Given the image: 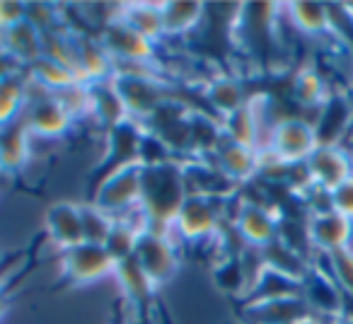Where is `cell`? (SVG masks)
Listing matches in <instances>:
<instances>
[{"label": "cell", "instance_id": "cell-27", "mask_svg": "<svg viewBox=\"0 0 353 324\" xmlns=\"http://www.w3.org/2000/svg\"><path fill=\"white\" fill-rule=\"evenodd\" d=\"M211 274L216 288L223 290V293L245 298L247 290H250V276H247L240 256H221V259H216L211 266Z\"/></svg>", "mask_w": 353, "mask_h": 324}, {"label": "cell", "instance_id": "cell-21", "mask_svg": "<svg viewBox=\"0 0 353 324\" xmlns=\"http://www.w3.org/2000/svg\"><path fill=\"white\" fill-rule=\"evenodd\" d=\"M281 298H303V281L290 279L276 269L264 266L252 288L242 298V303H266V300H281Z\"/></svg>", "mask_w": 353, "mask_h": 324}, {"label": "cell", "instance_id": "cell-37", "mask_svg": "<svg viewBox=\"0 0 353 324\" xmlns=\"http://www.w3.org/2000/svg\"><path fill=\"white\" fill-rule=\"evenodd\" d=\"M54 97L59 99V104L70 114V117H80V114H90V92L85 83H73L65 88L56 90Z\"/></svg>", "mask_w": 353, "mask_h": 324}, {"label": "cell", "instance_id": "cell-31", "mask_svg": "<svg viewBox=\"0 0 353 324\" xmlns=\"http://www.w3.org/2000/svg\"><path fill=\"white\" fill-rule=\"evenodd\" d=\"M27 73L0 83V126L12 123L22 117L27 107Z\"/></svg>", "mask_w": 353, "mask_h": 324}, {"label": "cell", "instance_id": "cell-15", "mask_svg": "<svg viewBox=\"0 0 353 324\" xmlns=\"http://www.w3.org/2000/svg\"><path fill=\"white\" fill-rule=\"evenodd\" d=\"M305 168L310 172V179L317 187L332 192L334 187L348 179L353 174V165L348 160V155L341 148H317L312 155L305 160Z\"/></svg>", "mask_w": 353, "mask_h": 324}, {"label": "cell", "instance_id": "cell-43", "mask_svg": "<svg viewBox=\"0 0 353 324\" xmlns=\"http://www.w3.org/2000/svg\"><path fill=\"white\" fill-rule=\"evenodd\" d=\"M334 324H353V314H346V312H341L336 317V322Z\"/></svg>", "mask_w": 353, "mask_h": 324}, {"label": "cell", "instance_id": "cell-26", "mask_svg": "<svg viewBox=\"0 0 353 324\" xmlns=\"http://www.w3.org/2000/svg\"><path fill=\"white\" fill-rule=\"evenodd\" d=\"M160 12L165 37H184L203 22L206 6L201 3H162Z\"/></svg>", "mask_w": 353, "mask_h": 324}, {"label": "cell", "instance_id": "cell-19", "mask_svg": "<svg viewBox=\"0 0 353 324\" xmlns=\"http://www.w3.org/2000/svg\"><path fill=\"white\" fill-rule=\"evenodd\" d=\"M203 97H206V104L211 109L213 117L225 119L230 114H235L237 109H242L245 104H250L252 99L247 97L245 83L235 75H218V78H211L203 90Z\"/></svg>", "mask_w": 353, "mask_h": 324}, {"label": "cell", "instance_id": "cell-35", "mask_svg": "<svg viewBox=\"0 0 353 324\" xmlns=\"http://www.w3.org/2000/svg\"><path fill=\"white\" fill-rule=\"evenodd\" d=\"M174 160L176 157L172 155L170 145L157 133L143 131L141 145H138V168H160V165H167V162Z\"/></svg>", "mask_w": 353, "mask_h": 324}, {"label": "cell", "instance_id": "cell-18", "mask_svg": "<svg viewBox=\"0 0 353 324\" xmlns=\"http://www.w3.org/2000/svg\"><path fill=\"white\" fill-rule=\"evenodd\" d=\"M307 232L314 250H322L324 254H329L334 250L348 247V240H351V221L336 211L314 213L307 221Z\"/></svg>", "mask_w": 353, "mask_h": 324}, {"label": "cell", "instance_id": "cell-4", "mask_svg": "<svg viewBox=\"0 0 353 324\" xmlns=\"http://www.w3.org/2000/svg\"><path fill=\"white\" fill-rule=\"evenodd\" d=\"M90 203L107 211L114 221H123L126 213H131V208L141 213V168L133 165L107 177L94 189Z\"/></svg>", "mask_w": 353, "mask_h": 324}, {"label": "cell", "instance_id": "cell-2", "mask_svg": "<svg viewBox=\"0 0 353 324\" xmlns=\"http://www.w3.org/2000/svg\"><path fill=\"white\" fill-rule=\"evenodd\" d=\"M232 196H194L189 194L187 201L179 208V216L174 221V227L189 245H199V242H211L218 237L225 223V211L232 203Z\"/></svg>", "mask_w": 353, "mask_h": 324}, {"label": "cell", "instance_id": "cell-36", "mask_svg": "<svg viewBox=\"0 0 353 324\" xmlns=\"http://www.w3.org/2000/svg\"><path fill=\"white\" fill-rule=\"evenodd\" d=\"M329 264H332V276L341 288L343 298L353 300V250L341 247V250L329 252Z\"/></svg>", "mask_w": 353, "mask_h": 324}, {"label": "cell", "instance_id": "cell-11", "mask_svg": "<svg viewBox=\"0 0 353 324\" xmlns=\"http://www.w3.org/2000/svg\"><path fill=\"white\" fill-rule=\"evenodd\" d=\"M27 131L44 138L63 136L73 123V117L65 112L54 97V92H46L44 97H27V107L22 112Z\"/></svg>", "mask_w": 353, "mask_h": 324}, {"label": "cell", "instance_id": "cell-44", "mask_svg": "<svg viewBox=\"0 0 353 324\" xmlns=\"http://www.w3.org/2000/svg\"><path fill=\"white\" fill-rule=\"evenodd\" d=\"M298 324H319V322H317V319L310 317V319H303V322H298Z\"/></svg>", "mask_w": 353, "mask_h": 324}, {"label": "cell", "instance_id": "cell-24", "mask_svg": "<svg viewBox=\"0 0 353 324\" xmlns=\"http://www.w3.org/2000/svg\"><path fill=\"white\" fill-rule=\"evenodd\" d=\"M0 44L6 46V49L25 65H32L37 59H41V51H44L41 34L27 20L0 32Z\"/></svg>", "mask_w": 353, "mask_h": 324}, {"label": "cell", "instance_id": "cell-40", "mask_svg": "<svg viewBox=\"0 0 353 324\" xmlns=\"http://www.w3.org/2000/svg\"><path fill=\"white\" fill-rule=\"evenodd\" d=\"M27 73V65L22 61H17L6 46L0 44V83L3 80H10L17 78V75H25Z\"/></svg>", "mask_w": 353, "mask_h": 324}, {"label": "cell", "instance_id": "cell-22", "mask_svg": "<svg viewBox=\"0 0 353 324\" xmlns=\"http://www.w3.org/2000/svg\"><path fill=\"white\" fill-rule=\"evenodd\" d=\"M114 276H117L119 283H121L131 307H136L138 312H148L152 305V295H155V285H152V281L145 276V271L141 269L136 256H131V259H126V261H119L117 269H114Z\"/></svg>", "mask_w": 353, "mask_h": 324}, {"label": "cell", "instance_id": "cell-1", "mask_svg": "<svg viewBox=\"0 0 353 324\" xmlns=\"http://www.w3.org/2000/svg\"><path fill=\"white\" fill-rule=\"evenodd\" d=\"M187 196L182 162L174 160L160 168H141V223L145 230L172 235Z\"/></svg>", "mask_w": 353, "mask_h": 324}, {"label": "cell", "instance_id": "cell-17", "mask_svg": "<svg viewBox=\"0 0 353 324\" xmlns=\"http://www.w3.org/2000/svg\"><path fill=\"white\" fill-rule=\"evenodd\" d=\"M303 300L310 305V310H317L324 314H339L343 312V293L332 274L322 269H310L303 279Z\"/></svg>", "mask_w": 353, "mask_h": 324}, {"label": "cell", "instance_id": "cell-10", "mask_svg": "<svg viewBox=\"0 0 353 324\" xmlns=\"http://www.w3.org/2000/svg\"><path fill=\"white\" fill-rule=\"evenodd\" d=\"M353 119V99L343 92H329L314 119V138L317 148H336L341 138H346Z\"/></svg>", "mask_w": 353, "mask_h": 324}, {"label": "cell", "instance_id": "cell-45", "mask_svg": "<svg viewBox=\"0 0 353 324\" xmlns=\"http://www.w3.org/2000/svg\"><path fill=\"white\" fill-rule=\"evenodd\" d=\"M346 138H353V119H351V126H348V133H346Z\"/></svg>", "mask_w": 353, "mask_h": 324}, {"label": "cell", "instance_id": "cell-39", "mask_svg": "<svg viewBox=\"0 0 353 324\" xmlns=\"http://www.w3.org/2000/svg\"><path fill=\"white\" fill-rule=\"evenodd\" d=\"M27 3H10V0H0V32L8 27H15L25 22Z\"/></svg>", "mask_w": 353, "mask_h": 324}, {"label": "cell", "instance_id": "cell-34", "mask_svg": "<svg viewBox=\"0 0 353 324\" xmlns=\"http://www.w3.org/2000/svg\"><path fill=\"white\" fill-rule=\"evenodd\" d=\"M80 221H83V240L90 242V245H104L114 223H117L107 211H102L90 201L80 206Z\"/></svg>", "mask_w": 353, "mask_h": 324}, {"label": "cell", "instance_id": "cell-13", "mask_svg": "<svg viewBox=\"0 0 353 324\" xmlns=\"http://www.w3.org/2000/svg\"><path fill=\"white\" fill-rule=\"evenodd\" d=\"M232 225L240 232V237L250 247H266L279 237V216L271 208L254 206V203H245L240 199V208H237Z\"/></svg>", "mask_w": 353, "mask_h": 324}, {"label": "cell", "instance_id": "cell-7", "mask_svg": "<svg viewBox=\"0 0 353 324\" xmlns=\"http://www.w3.org/2000/svg\"><path fill=\"white\" fill-rule=\"evenodd\" d=\"M99 39L114 63H155L157 61V41L138 34L121 17H114L109 25H104L99 30Z\"/></svg>", "mask_w": 353, "mask_h": 324}, {"label": "cell", "instance_id": "cell-16", "mask_svg": "<svg viewBox=\"0 0 353 324\" xmlns=\"http://www.w3.org/2000/svg\"><path fill=\"white\" fill-rule=\"evenodd\" d=\"M44 230L61 252L80 245L83 240V221H80V206L70 201H59L49 206L44 216Z\"/></svg>", "mask_w": 353, "mask_h": 324}, {"label": "cell", "instance_id": "cell-30", "mask_svg": "<svg viewBox=\"0 0 353 324\" xmlns=\"http://www.w3.org/2000/svg\"><path fill=\"white\" fill-rule=\"evenodd\" d=\"M143 225L141 223H133L131 218H123V221H117L109 232L107 242H104V250L109 252L114 261H126L136 254V245L138 237H141Z\"/></svg>", "mask_w": 353, "mask_h": 324}, {"label": "cell", "instance_id": "cell-6", "mask_svg": "<svg viewBox=\"0 0 353 324\" xmlns=\"http://www.w3.org/2000/svg\"><path fill=\"white\" fill-rule=\"evenodd\" d=\"M136 261L141 264V269L145 271V276L152 281L155 288L165 285L167 281L174 276L176 266H179V254L176 247L172 242V235L167 232H152V230H141L136 245Z\"/></svg>", "mask_w": 353, "mask_h": 324}, {"label": "cell", "instance_id": "cell-9", "mask_svg": "<svg viewBox=\"0 0 353 324\" xmlns=\"http://www.w3.org/2000/svg\"><path fill=\"white\" fill-rule=\"evenodd\" d=\"M112 80L131 119L136 121H145L162 102L170 99L167 85L160 80V75H114Z\"/></svg>", "mask_w": 353, "mask_h": 324}, {"label": "cell", "instance_id": "cell-32", "mask_svg": "<svg viewBox=\"0 0 353 324\" xmlns=\"http://www.w3.org/2000/svg\"><path fill=\"white\" fill-rule=\"evenodd\" d=\"M223 131L230 141L242 143V145L256 148V112H254V99L250 104H245L242 109H237L235 114L223 119Z\"/></svg>", "mask_w": 353, "mask_h": 324}, {"label": "cell", "instance_id": "cell-41", "mask_svg": "<svg viewBox=\"0 0 353 324\" xmlns=\"http://www.w3.org/2000/svg\"><path fill=\"white\" fill-rule=\"evenodd\" d=\"M20 290V279L15 281L12 285H8V288H3L0 290V319H3V314L10 310V305H12V298H15V293Z\"/></svg>", "mask_w": 353, "mask_h": 324}, {"label": "cell", "instance_id": "cell-8", "mask_svg": "<svg viewBox=\"0 0 353 324\" xmlns=\"http://www.w3.org/2000/svg\"><path fill=\"white\" fill-rule=\"evenodd\" d=\"M266 150L283 162H305L317 150L314 126L300 117H283L271 128Z\"/></svg>", "mask_w": 353, "mask_h": 324}, {"label": "cell", "instance_id": "cell-14", "mask_svg": "<svg viewBox=\"0 0 353 324\" xmlns=\"http://www.w3.org/2000/svg\"><path fill=\"white\" fill-rule=\"evenodd\" d=\"M310 317H312V310L303 298H281L242 305V319L247 324H298Z\"/></svg>", "mask_w": 353, "mask_h": 324}, {"label": "cell", "instance_id": "cell-5", "mask_svg": "<svg viewBox=\"0 0 353 324\" xmlns=\"http://www.w3.org/2000/svg\"><path fill=\"white\" fill-rule=\"evenodd\" d=\"M117 261L109 256L104 245H90V242H80V245L70 247L61 256V271H63V283L65 285H88L94 281H102L114 274Z\"/></svg>", "mask_w": 353, "mask_h": 324}, {"label": "cell", "instance_id": "cell-42", "mask_svg": "<svg viewBox=\"0 0 353 324\" xmlns=\"http://www.w3.org/2000/svg\"><path fill=\"white\" fill-rule=\"evenodd\" d=\"M109 324H131V322H128L126 312H123V310L119 307L117 312H114V317H112V322H109Z\"/></svg>", "mask_w": 353, "mask_h": 324}, {"label": "cell", "instance_id": "cell-38", "mask_svg": "<svg viewBox=\"0 0 353 324\" xmlns=\"http://www.w3.org/2000/svg\"><path fill=\"white\" fill-rule=\"evenodd\" d=\"M329 196H332V211L353 221V174L348 179H343L339 187H334L329 192Z\"/></svg>", "mask_w": 353, "mask_h": 324}, {"label": "cell", "instance_id": "cell-12", "mask_svg": "<svg viewBox=\"0 0 353 324\" xmlns=\"http://www.w3.org/2000/svg\"><path fill=\"white\" fill-rule=\"evenodd\" d=\"M206 160H211L237 187L252 182L256 177V172H259V148L242 145V143L230 141L228 136L223 138L218 150L211 157H206Z\"/></svg>", "mask_w": 353, "mask_h": 324}, {"label": "cell", "instance_id": "cell-23", "mask_svg": "<svg viewBox=\"0 0 353 324\" xmlns=\"http://www.w3.org/2000/svg\"><path fill=\"white\" fill-rule=\"evenodd\" d=\"M30 136L22 117L12 123L0 126V170L20 172L30 157Z\"/></svg>", "mask_w": 353, "mask_h": 324}, {"label": "cell", "instance_id": "cell-3", "mask_svg": "<svg viewBox=\"0 0 353 324\" xmlns=\"http://www.w3.org/2000/svg\"><path fill=\"white\" fill-rule=\"evenodd\" d=\"M143 131H145V128H143V123L136 121V119H126V121L109 128L107 150H104L102 162L92 170L90 192L94 194V189H97L107 177H112V174L138 165V145H141ZM92 194H90V196H92Z\"/></svg>", "mask_w": 353, "mask_h": 324}, {"label": "cell", "instance_id": "cell-25", "mask_svg": "<svg viewBox=\"0 0 353 324\" xmlns=\"http://www.w3.org/2000/svg\"><path fill=\"white\" fill-rule=\"evenodd\" d=\"M261 259H264V266L276 269V271H281V274L290 276V279H298V281H303L305 276H307V271L312 269L307 256L290 250L279 237H276L274 242H269L266 247H261Z\"/></svg>", "mask_w": 353, "mask_h": 324}, {"label": "cell", "instance_id": "cell-28", "mask_svg": "<svg viewBox=\"0 0 353 324\" xmlns=\"http://www.w3.org/2000/svg\"><path fill=\"white\" fill-rule=\"evenodd\" d=\"M126 25H131L138 34H143L150 41H160L165 39V25H162V12L160 6H121L119 12Z\"/></svg>", "mask_w": 353, "mask_h": 324}, {"label": "cell", "instance_id": "cell-33", "mask_svg": "<svg viewBox=\"0 0 353 324\" xmlns=\"http://www.w3.org/2000/svg\"><path fill=\"white\" fill-rule=\"evenodd\" d=\"M285 12L290 15L293 25L303 30L305 34H319L329 30V10L319 3H290L285 6Z\"/></svg>", "mask_w": 353, "mask_h": 324}, {"label": "cell", "instance_id": "cell-20", "mask_svg": "<svg viewBox=\"0 0 353 324\" xmlns=\"http://www.w3.org/2000/svg\"><path fill=\"white\" fill-rule=\"evenodd\" d=\"M88 92H90V114L97 117V121L104 128H114L117 123L131 119L126 104H123L121 94H119L114 80H97V83H88Z\"/></svg>", "mask_w": 353, "mask_h": 324}, {"label": "cell", "instance_id": "cell-29", "mask_svg": "<svg viewBox=\"0 0 353 324\" xmlns=\"http://www.w3.org/2000/svg\"><path fill=\"white\" fill-rule=\"evenodd\" d=\"M329 90L324 85V78L312 68H300L298 73L290 78V97L303 107H322V102L327 99Z\"/></svg>", "mask_w": 353, "mask_h": 324}]
</instances>
